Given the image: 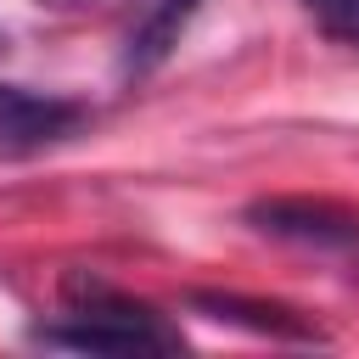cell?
I'll return each instance as SVG.
<instances>
[{
    "mask_svg": "<svg viewBox=\"0 0 359 359\" xmlns=\"http://www.w3.org/2000/svg\"><path fill=\"white\" fill-rule=\"evenodd\" d=\"M196 11H202V0H146V11L135 17V28H129V39H123L118 73H123V79L157 73V67L174 56V45H180V34L191 28Z\"/></svg>",
    "mask_w": 359,
    "mask_h": 359,
    "instance_id": "cell-5",
    "label": "cell"
},
{
    "mask_svg": "<svg viewBox=\"0 0 359 359\" xmlns=\"http://www.w3.org/2000/svg\"><path fill=\"white\" fill-rule=\"evenodd\" d=\"M28 342L67 348V353H180L185 348L180 325H168V314L107 286L90 269L62 275V320L28 325Z\"/></svg>",
    "mask_w": 359,
    "mask_h": 359,
    "instance_id": "cell-1",
    "label": "cell"
},
{
    "mask_svg": "<svg viewBox=\"0 0 359 359\" xmlns=\"http://www.w3.org/2000/svg\"><path fill=\"white\" fill-rule=\"evenodd\" d=\"M50 6H73V0H50Z\"/></svg>",
    "mask_w": 359,
    "mask_h": 359,
    "instance_id": "cell-7",
    "label": "cell"
},
{
    "mask_svg": "<svg viewBox=\"0 0 359 359\" xmlns=\"http://www.w3.org/2000/svg\"><path fill=\"white\" fill-rule=\"evenodd\" d=\"M90 123V107L73 95L28 90V84H0V163L39 157L62 140H73Z\"/></svg>",
    "mask_w": 359,
    "mask_h": 359,
    "instance_id": "cell-3",
    "label": "cell"
},
{
    "mask_svg": "<svg viewBox=\"0 0 359 359\" xmlns=\"http://www.w3.org/2000/svg\"><path fill=\"white\" fill-rule=\"evenodd\" d=\"M241 219L258 236H275V241H292V247H309L325 258H359V213L353 208L309 202V196H264V202H247Z\"/></svg>",
    "mask_w": 359,
    "mask_h": 359,
    "instance_id": "cell-2",
    "label": "cell"
},
{
    "mask_svg": "<svg viewBox=\"0 0 359 359\" xmlns=\"http://www.w3.org/2000/svg\"><path fill=\"white\" fill-rule=\"evenodd\" d=\"M196 314H208V320H219V325H241V331H252V337H275V342H325V331L314 325V320H303L297 309H286V303H264V297H241V292H191L185 297Z\"/></svg>",
    "mask_w": 359,
    "mask_h": 359,
    "instance_id": "cell-4",
    "label": "cell"
},
{
    "mask_svg": "<svg viewBox=\"0 0 359 359\" xmlns=\"http://www.w3.org/2000/svg\"><path fill=\"white\" fill-rule=\"evenodd\" d=\"M303 11L342 45H359V0H303Z\"/></svg>",
    "mask_w": 359,
    "mask_h": 359,
    "instance_id": "cell-6",
    "label": "cell"
}]
</instances>
